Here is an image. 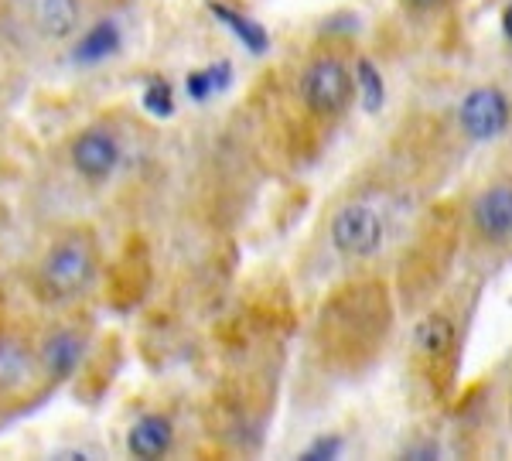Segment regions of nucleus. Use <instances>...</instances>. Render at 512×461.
<instances>
[{"label": "nucleus", "instance_id": "nucleus-1", "mask_svg": "<svg viewBox=\"0 0 512 461\" xmlns=\"http://www.w3.org/2000/svg\"><path fill=\"white\" fill-rule=\"evenodd\" d=\"M393 315V291L383 277H352L321 304L311 325V349L332 373L359 376L383 356Z\"/></svg>", "mask_w": 512, "mask_h": 461}, {"label": "nucleus", "instance_id": "nucleus-2", "mask_svg": "<svg viewBox=\"0 0 512 461\" xmlns=\"http://www.w3.org/2000/svg\"><path fill=\"white\" fill-rule=\"evenodd\" d=\"M277 96L284 100L277 110V120L284 127L280 137L284 144H291L294 158H308L349 113L355 100V72L342 52L315 48Z\"/></svg>", "mask_w": 512, "mask_h": 461}, {"label": "nucleus", "instance_id": "nucleus-3", "mask_svg": "<svg viewBox=\"0 0 512 461\" xmlns=\"http://www.w3.org/2000/svg\"><path fill=\"white\" fill-rule=\"evenodd\" d=\"M465 287L454 294H437L431 304H424L414 332H410V373L424 386V393L434 403H448L458 386L461 349H465L468 311L461 315Z\"/></svg>", "mask_w": 512, "mask_h": 461}, {"label": "nucleus", "instance_id": "nucleus-4", "mask_svg": "<svg viewBox=\"0 0 512 461\" xmlns=\"http://www.w3.org/2000/svg\"><path fill=\"white\" fill-rule=\"evenodd\" d=\"M103 274V250H99V236L93 226L76 222V226H62L38 260L31 263L28 287L31 298L45 308H72L86 298Z\"/></svg>", "mask_w": 512, "mask_h": 461}, {"label": "nucleus", "instance_id": "nucleus-5", "mask_svg": "<svg viewBox=\"0 0 512 461\" xmlns=\"http://www.w3.org/2000/svg\"><path fill=\"white\" fill-rule=\"evenodd\" d=\"M458 250H465V212H458L454 205H437L417 226V236L407 243L400 263L396 291L407 301V308H420L437 298Z\"/></svg>", "mask_w": 512, "mask_h": 461}, {"label": "nucleus", "instance_id": "nucleus-6", "mask_svg": "<svg viewBox=\"0 0 512 461\" xmlns=\"http://www.w3.org/2000/svg\"><path fill=\"white\" fill-rule=\"evenodd\" d=\"M400 209L396 185L352 188L328 212V246L345 263H369L390 240L393 216Z\"/></svg>", "mask_w": 512, "mask_h": 461}, {"label": "nucleus", "instance_id": "nucleus-7", "mask_svg": "<svg viewBox=\"0 0 512 461\" xmlns=\"http://www.w3.org/2000/svg\"><path fill=\"white\" fill-rule=\"evenodd\" d=\"M52 393L38 359V328L7 315L0 298V421L35 407Z\"/></svg>", "mask_w": 512, "mask_h": 461}, {"label": "nucleus", "instance_id": "nucleus-8", "mask_svg": "<svg viewBox=\"0 0 512 461\" xmlns=\"http://www.w3.org/2000/svg\"><path fill=\"white\" fill-rule=\"evenodd\" d=\"M512 243V171H499L465 202L468 257H489Z\"/></svg>", "mask_w": 512, "mask_h": 461}, {"label": "nucleus", "instance_id": "nucleus-9", "mask_svg": "<svg viewBox=\"0 0 512 461\" xmlns=\"http://www.w3.org/2000/svg\"><path fill=\"white\" fill-rule=\"evenodd\" d=\"M89 349H93V325H89V318L69 315L38 328V359L52 390L79 373Z\"/></svg>", "mask_w": 512, "mask_h": 461}, {"label": "nucleus", "instance_id": "nucleus-10", "mask_svg": "<svg viewBox=\"0 0 512 461\" xmlns=\"http://www.w3.org/2000/svg\"><path fill=\"white\" fill-rule=\"evenodd\" d=\"M454 120H458V134L465 144L495 141L512 123V100L499 86H475L461 96Z\"/></svg>", "mask_w": 512, "mask_h": 461}, {"label": "nucleus", "instance_id": "nucleus-11", "mask_svg": "<svg viewBox=\"0 0 512 461\" xmlns=\"http://www.w3.org/2000/svg\"><path fill=\"white\" fill-rule=\"evenodd\" d=\"M123 161V147L120 137L113 134L110 127H82L76 137L69 141V164L76 171V178H82L86 185H106L113 175H117Z\"/></svg>", "mask_w": 512, "mask_h": 461}, {"label": "nucleus", "instance_id": "nucleus-12", "mask_svg": "<svg viewBox=\"0 0 512 461\" xmlns=\"http://www.w3.org/2000/svg\"><path fill=\"white\" fill-rule=\"evenodd\" d=\"M147 291H151V253H147V243L134 236L106 270V298L113 308L127 311Z\"/></svg>", "mask_w": 512, "mask_h": 461}, {"label": "nucleus", "instance_id": "nucleus-13", "mask_svg": "<svg viewBox=\"0 0 512 461\" xmlns=\"http://www.w3.org/2000/svg\"><path fill=\"white\" fill-rule=\"evenodd\" d=\"M21 11L38 38L52 41V45H65L82 31L86 4L82 0H21Z\"/></svg>", "mask_w": 512, "mask_h": 461}, {"label": "nucleus", "instance_id": "nucleus-14", "mask_svg": "<svg viewBox=\"0 0 512 461\" xmlns=\"http://www.w3.org/2000/svg\"><path fill=\"white\" fill-rule=\"evenodd\" d=\"M175 421L171 414L164 410H147L140 414L134 424L127 427V455L130 458H144V461H154V458H164L175 451Z\"/></svg>", "mask_w": 512, "mask_h": 461}, {"label": "nucleus", "instance_id": "nucleus-15", "mask_svg": "<svg viewBox=\"0 0 512 461\" xmlns=\"http://www.w3.org/2000/svg\"><path fill=\"white\" fill-rule=\"evenodd\" d=\"M120 366V352H117V339L99 345V349H89V356L82 359L79 366V397L86 400H99L106 393V386L113 383V373Z\"/></svg>", "mask_w": 512, "mask_h": 461}, {"label": "nucleus", "instance_id": "nucleus-16", "mask_svg": "<svg viewBox=\"0 0 512 461\" xmlns=\"http://www.w3.org/2000/svg\"><path fill=\"white\" fill-rule=\"evenodd\" d=\"M359 86L366 89L369 106H379V100H383V79L376 76V69L366 59L355 62V89H359Z\"/></svg>", "mask_w": 512, "mask_h": 461}, {"label": "nucleus", "instance_id": "nucleus-17", "mask_svg": "<svg viewBox=\"0 0 512 461\" xmlns=\"http://www.w3.org/2000/svg\"><path fill=\"white\" fill-rule=\"evenodd\" d=\"M400 4L407 14H434V11H441L444 4H451V0H400Z\"/></svg>", "mask_w": 512, "mask_h": 461}, {"label": "nucleus", "instance_id": "nucleus-18", "mask_svg": "<svg viewBox=\"0 0 512 461\" xmlns=\"http://www.w3.org/2000/svg\"><path fill=\"white\" fill-rule=\"evenodd\" d=\"M509 414H512V397H509Z\"/></svg>", "mask_w": 512, "mask_h": 461}]
</instances>
